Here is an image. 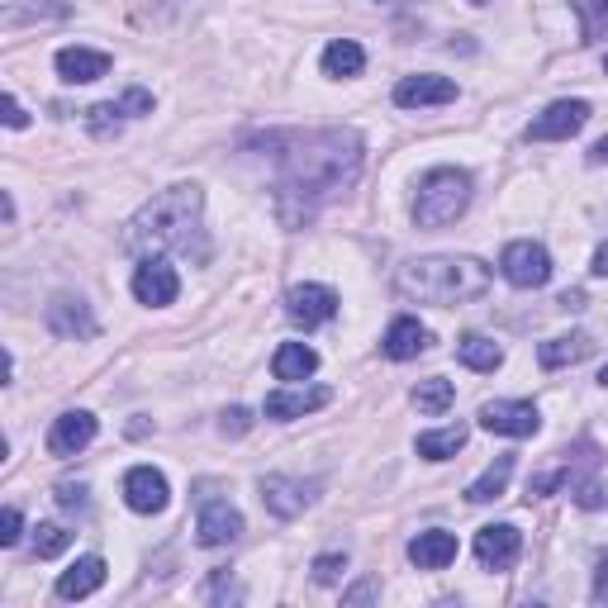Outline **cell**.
I'll use <instances>...</instances> for the list:
<instances>
[{"label": "cell", "instance_id": "1f68e13d", "mask_svg": "<svg viewBox=\"0 0 608 608\" xmlns=\"http://www.w3.org/2000/svg\"><path fill=\"white\" fill-rule=\"evenodd\" d=\"M343 571H347V551H328V556H319V561H314V580H319V585H338Z\"/></svg>", "mask_w": 608, "mask_h": 608}, {"label": "cell", "instance_id": "ba28073f", "mask_svg": "<svg viewBox=\"0 0 608 608\" xmlns=\"http://www.w3.org/2000/svg\"><path fill=\"white\" fill-rule=\"evenodd\" d=\"M523 551V533L513 523H489L475 533V556H481L485 571H509Z\"/></svg>", "mask_w": 608, "mask_h": 608}, {"label": "cell", "instance_id": "6da1fadb", "mask_svg": "<svg viewBox=\"0 0 608 608\" xmlns=\"http://www.w3.org/2000/svg\"><path fill=\"white\" fill-rule=\"evenodd\" d=\"M271 158L281 166V214L300 204L295 224L314 214L319 200L343 190L361 166V138L352 128H309V134H271Z\"/></svg>", "mask_w": 608, "mask_h": 608}, {"label": "cell", "instance_id": "f35d334b", "mask_svg": "<svg viewBox=\"0 0 608 608\" xmlns=\"http://www.w3.org/2000/svg\"><path fill=\"white\" fill-rule=\"evenodd\" d=\"M590 162H608V138H599V144L590 148Z\"/></svg>", "mask_w": 608, "mask_h": 608}, {"label": "cell", "instance_id": "7402d4cb", "mask_svg": "<svg viewBox=\"0 0 608 608\" xmlns=\"http://www.w3.org/2000/svg\"><path fill=\"white\" fill-rule=\"evenodd\" d=\"M271 371H276V381H305L319 371V352L305 343H281L276 357H271Z\"/></svg>", "mask_w": 608, "mask_h": 608}, {"label": "cell", "instance_id": "e575fe53", "mask_svg": "<svg viewBox=\"0 0 608 608\" xmlns=\"http://www.w3.org/2000/svg\"><path fill=\"white\" fill-rule=\"evenodd\" d=\"M575 504H580V509H599V504H604V489L594 485V481L575 485Z\"/></svg>", "mask_w": 608, "mask_h": 608}, {"label": "cell", "instance_id": "74e56055", "mask_svg": "<svg viewBox=\"0 0 608 608\" xmlns=\"http://www.w3.org/2000/svg\"><path fill=\"white\" fill-rule=\"evenodd\" d=\"M376 590H381V585H376V580H367V585H357V590H347V594H343V604H367V599H371V594H376Z\"/></svg>", "mask_w": 608, "mask_h": 608}, {"label": "cell", "instance_id": "b9f144b4", "mask_svg": "<svg viewBox=\"0 0 608 608\" xmlns=\"http://www.w3.org/2000/svg\"><path fill=\"white\" fill-rule=\"evenodd\" d=\"M471 5H489V0H471Z\"/></svg>", "mask_w": 608, "mask_h": 608}, {"label": "cell", "instance_id": "ab89813d", "mask_svg": "<svg viewBox=\"0 0 608 608\" xmlns=\"http://www.w3.org/2000/svg\"><path fill=\"white\" fill-rule=\"evenodd\" d=\"M594 271H599V276H608V243H604L599 252H594Z\"/></svg>", "mask_w": 608, "mask_h": 608}, {"label": "cell", "instance_id": "8992f818", "mask_svg": "<svg viewBox=\"0 0 608 608\" xmlns=\"http://www.w3.org/2000/svg\"><path fill=\"white\" fill-rule=\"evenodd\" d=\"M585 120H590V100H556V106H547L533 124H528V138H533V144H561V138L580 134Z\"/></svg>", "mask_w": 608, "mask_h": 608}, {"label": "cell", "instance_id": "7a4b0ae2", "mask_svg": "<svg viewBox=\"0 0 608 608\" xmlns=\"http://www.w3.org/2000/svg\"><path fill=\"white\" fill-rule=\"evenodd\" d=\"M204 190L200 186H166L158 200H148L144 210L128 219L124 248L128 252H162V248H190V233L200 224Z\"/></svg>", "mask_w": 608, "mask_h": 608}, {"label": "cell", "instance_id": "d4e9b609", "mask_svg": "<svg viewBox=\"0 0 608 608\" xmlns=\"http://www.w3.org/2000/svg\"><path fill=\"white\" fill-rule=\"evenodd\" d=\"M361 67H367V53H361V44H352V38H333L328 48H323V72L328 76H361Z\"/></svg>", "mask_w": 608, "mask_h": 608}, {"label": "cell", "instance_id": "ffe728a7", "mask_svg": "<svg viewBox=\"0 0 608 608\" xmlns=\"http://www.w3.org/2000/svg\"><path fill=\"white\" fill-rule=\"evenodd\" d=\"M106 575L110 571H106L100 556H82V561L58 575V599H86V594H96L100 585H106Z\"/></svg>", "mask_w": 608, "mask_h": 608}, {"label": "cell", "instance_id": "83f0119b", "mask_svg": "<svg viewBox=\"0 0 608 608\" xmlns=\"http://www.w3.org/2000/svg\"><path fill=\"white\" fill-rule=\"evenodd\" d=\"M509 475H513V457H495V466L475 481L471 489H466V499L471 504H489V499H499L504 495V485H509Z\"/></svg>", "mask_w": 608, "mask_h": 608}, {"label": "cell", "instance_id": "9c48e42d", "mask_svg": "<svg viewBox=\"0 0 608 608\" xmlns=\"http://www.w3.org/2000/svg\"><path fill=\"white\" fill-rule=\"evenodd\" d=\"M134 295H138V305L162 309V305H172L181 295V276L162 262V257H144V266L134 271Z\"/></svg>", "mask_w": 608, "mask_h": 608}, {"label": "cell", "instance_id": "e0dca14e", "mask_svg": "<svg viewBox=\"0 0 608 608\" xmlns=\"http://www.w3.org/2000/svg\"><path fill=\"white\" fill-rule=\"evenodd\" d=\"M409 561L419 566V571H443V566L457 561V533H447V528L419 533L409 542Z\"/></svg>", "mask_w": 608, "mask_h": 608}, {"label": "cell", "instance_id": "44dd1931", "mask_svg": "<svg viewBox=\"0 0 608 608\" xmlns=\"http://www.w3.org/2000/svg\"><path fill=\"white\" fill-rule=\"evenodd\" d=\"M429 343H433V333L423 328L419 319H395L381 347H385V357H390V361H409V357L429 352Z\"/></svg>", "mask_w": 608, "mask_h": 608}, {"label": "cell", "instance_id": "d6a6232c", "mask_svg": "<svg viewBox=\"0 0 608 608\" xmlns=\"http://www.w3.org/2000/svg\"><path fill=\"white\" fill-rule=\"evenodd\" d=\"M219 429H224V437H243V433L252 429V413H248V409H228Z\"/></svg>", "mask_w": 608, "mask_h": 608}, {"label": "cell", "instance_id": "484cf974", "mask_svg": "<svg viewBox=\"0 0 608 608\" xmlns=\"http://www.w3.org/2000/svg\"><path fill=\"white\" fill-rule=\"evenodd\" d=\"M457 357H461L471 371H495L499 361H504L499 343H495V338H485V333H466V338L457 343Z\"/></svg>", "mask_w": 608, "mask_h": 608}, {"label": "cell", "instance_id": "2e32d148", "mask_svg": "<svg viewBox=\"0 0 608 608\" xmlns=\"http://www.w3.org/2000/svg\"><path fill=\"white\" fill-rule=\"evenodd\" d=\"M309 499H314V485H305V481H290V475H266L262 481V504L276 513V519L305 513Z\"/></svg>", "mask_w": 608, "mask_h": 608}, {"label": "cell", "instance_id": "9a60e30c", "mask_svg": "<svg viewBox=\"0 0 608 608\" xmlns=\"http://www.w3.org/2000/svg\"><path fill=\"white\" fill-rule=\"evenodd\" d=\"M333 399V390H323V385H286V390H271L266 395V419H305V413L323 409Z\"/></svg>", "mask_w": 608, "mask_h": 608}, {"label": "cell", "instance_id": "3957f363", "mask_svg": "<svg viewBox=\"0 0 608 608\" xmlns=\"http://www.w3.org/2000/svg\"><path fill=\"white\" fill-rule=\"evenodd\" d=\"M399 290L423 305H471L489 290V266L475 257H419L399 266Z\"/></svg>", "mask_w": 608, "mask_h": 608}, {"label": "cell", "instance_id": "5bb4252c", "mask_svg": "<svg viewBox=\"0 0 608 608\" xmlns=\"http://www.w3.org/2000/svg\"><path fill=\"white\" fill-rule=\"evenodd\" d=\"M96 429H100L96 413H86V409L62 413V419L53 423V433H48V451H53V457H76V451H86V447H90Z\"/></svg>", "mask_w": 608, "mask_h": 608}, {"label": "cell", "instance_id": "4fadbf2b", "mask_svg": "<svg viewBox=\"0 0 608 608\" xmlns=\"http://www.w3.org/2000/svg\"><path fill=\"white\" fill-rule=\"evenodd\" d=\"M124 504L134 513H162L166 509V475L152 466H134L124 475Z\"/></svg>", "mask_w": 608, "mask_h": 608}, {"label": "cell", "instance_id": "277c9868", "mask_svg": "<svg viewBox=\"0 0 608 608\" xmlns=\"http://www.w3.org/2000/svg\"><path fill=\"white\" fill-rule=\"evenodd\" d=\"M466 204H471V176L457 172V166H437L419 181L413 219H419V228H447L466 214Z\"/></svg>", "mask_w": 608, "mask_h": 608}, {"label": "cell", "instance_id": "30bf717a", "mask_svg": "<svg viewBox=\"0 0 608 608\" xmlns=\"http://www.w3.org/2000/svg\"><path fill=\"white\" fill-rule=\"evenodd\" d=\"M447 100H457V82H451V76H437V72L405 76V82L395 86V106H405V110L447 106Z\"/></svg>", "mask_w": 608, "mask_h": 608}, {"label": "cell", "instance_id": "52a82bcc", "mask_svg": "<svg viewBox=\"0 0 608 608\" xmlns=\"http://www.w3.org/2000/svg\"><path fill=\"white\" fill-rule=\"evenodd\" d=\"M537 423H542V413L528 399H495V405L481 409V429L499 433V437H533Z\"/></svg>", "mask_w": 608, "mask_h": 608}, {"label": "cell", "instance_id": "603a6c76", "mask_svg": "<svg viewBox=\"0 0 608 608\" xmlns=\"http://www.w3.org/2000/svg\"><path fill=\"white\" fill-rule=\"evenodd\" d=\"M590 352H594L590 333H561V338H551V343L537 347V361H542L547 371H561V367H571V361L590 357Z\"/></svg>", "mask_w": 608, "mask_h": 608}, {"label": "cell", "instance_id": "60d3db41", "mask_svg": "<svg viewBox=\"0 0 608 608\" xmlns=\"http://www.w3.org/2000/svg\"><path fill=\"white\" fill-rule=\"evenodd\" d=\"M599 381H604V385H608V367H604V371H599Z\"/></svg>", "mask_w": 608, "mask_h": 608}, {"label": "cell", "instance_id": "4dcf8cb0", "mask_svg": "<svg viewBox=\"0 0 608 608\" xmlns=\"http://www.w3.org/2000/svg\"><path fill=\"white\" fill-rule=\"evenodd\" d=\"M580 20H585V38H599L608 29V0H580Z\"/></svg>", "mask_w": 608, "mask_h": 608}, {"label": "cell", "instance_id": "d6986e66", "mask_svg": "<svg viewBox=\"0 0 608 608\" xmlns=\"http://www.w3.org/2000/svg\"><path fill=\"white\" fill-rule=\"evenodd\" d=\"M48 328H53L58 338H96V319H90V309L82 300H72V295H58V300L48 305Z\"/></svg>", "mask_w": 608, "mask_h": 608}, {"label": "cell", "instance_id": "cb8c5ba5", "mask_svg": "<svg viewBox=\"0 0 608 608\" xmlns=\"http://www.w3.org/2000/svg\"><path fill=\"white\" fill-rule=\"evenodd\" d=\"M466 437H471V429H466V423H447V429L419 433V457H429V461H447V457H457V451L466 447Z\"/></svg>", "mask_w": 608, "mask_h": 608}, {"label": "cell", "instance_id": "8fae6325", "mask_svg": "<svg viewBox=\"0 0 608 608\" xmlns=\"http://www.w3.org/2000/svg\"><path fill=\"white\" fill-rule=\"evenodd\" d=\"M238 533H243V513L233 509L228 499H204L200 504V523H196L200 547H228V542H238Z\"/></svg>", "mask_w": 608, "mask_h": 608}, {"label": "cell", "instance_id": "4316f807", "mask_svg": "<svg viewBox=\"0 0 608 608\" xmlns=\"http://www.w3.org/2000/svg\"><path fill=\"white\" fill-rule=\"evenodd\" d=\"M451 399H457V385L433 376V381H419L413 385V405H419V413H429V419H437V413L451 409Z\"/></svg>", "mask_w": 608, "mask_h": 608}, {"label": "cell", "instance_id": "5b68a950", "mask_svg": "<svg viewBox=\"0 0 608 608\" xmlns=\"http://www.w3.org/2000/svg\"><path fill=\"white\" fill-rule=\"evenodd\" d=\"M499 271H504V281H509V286L537 290V286H547V281H551V257H547L542 243L523 238V243H509V248H504Z\"/></svg>", "mask_w": 608, "mask_h": 608}, {"label": "cell", "instance_id": "f1b7e54d", "mask_svg": "<svg viewBox=\"0 0 608 608\" xmlns=\"http://www.w3.org/2000/svg\"><path fill=\"white\" fill-rule=\"evenodd\" d=\"M67 542H72V533H67L62 523H38V533H34V556H38V561H53V556L67 551Z\"/></svg>", "mask_w": 608, "mask_h": 608}, {"label": "cell", "instance_id": "ac0fdd59", "mask_svg": "<svg viewBox=\"0 0 608 608\" xmlns=\"http://www.w3.org/2000/svg\"><path fill=\"white\" fill-rule=\"evenodd\" d=\"M110 72V53H96V48H62L58 53V76L72 86H90Z\"/></svg>", "mask_w": 608, "mask_h": 608}, {"label": "cell", "instance_id": "836d02e7", "mask_svg": "<svg viewBox=\"0 0 608 608\" xmlns=\"http://www.w3.org/2000/svg\"><path fill=\"white\" fill-rule=\"evenodd\" d=\"M0 542H5V547H15V542H20V509H15V504H10L5 519H0Z\"/></svg>", "mask_w": 608, "mask_h": 608}, {"label": "cell", "instance_id": "d590c367", "mask_svg": "<svg viewBox=\"0 0 608 608\" xmlns=\"http://www.w3.org/2000/svg\"><path fill=\"white\" fill-rule=\"evenodd\" d=\"M58 504H62V509H86V489L82 485H62L58 489Z\"/></svg>", "mask_w": 608, "mask_h": 608}, {"label": "cell", "instance_id": "7bdbcfd3", "mask_svg": "<svg viewBox=\"0 0 608 608\" xmlns=\"http://www.w3.org/2000/svg\"><path fill=\"white\" fill-rule=\"evenodd\" d=\"M604 72H608V58H604Z\"/></svg>", "mask_w": 608, "mask_h": 608}, {"label": "cell", "instance_id": "7c38bea8", "mask_svg": "<svg viewBox=\"0 0 608 608\" xmlns=\"http://www.w3.org/2000/svg\"><path fill=\"white\" fill-rule=\"evenodd\" d=\"M286 314L300 323V328H319V323H328L338 314V295L328 286H295L286 295Z\"/></svg>", "mask_w": 608, "mask_h": 608}, {"label": "cell", "instance_id": "8d00e7d4", "mask_svg": "<svg viewBox=\"0 0 608 608\" xmlns=\"http://www.w3.org/2000/svg\"><path fill=\"white\" fill-rule=\"evenodd\" d=\"M5 124H10V128H24V124H29V114H24V106H20L15 96H5Z\"/></svg>", "mask_w": 608, "mask_h": 608}, {"label": "cell", "instance_id": "f546056e", "mask_svg": "<svg viewBox=\"0 0 608 608\" xmlns=\"http://www.w3.org/2000/svg\"><path fill=\"white\" fill-rule=\"evenodd\" d=\"M90 114V134H100V138H106V134H114V128H120L124 124V110H120V100H110V106H96V110H86Z\"/></svg>", "mask_w": 608, "mask_h": 608}]
</instances>
